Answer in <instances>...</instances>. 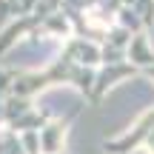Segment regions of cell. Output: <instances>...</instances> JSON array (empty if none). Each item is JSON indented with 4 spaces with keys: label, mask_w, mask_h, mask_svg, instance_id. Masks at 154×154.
<instances>
[{
    "label": "cell",
    "mask_w": 154,
    "mask_h": 154,
    "mask_svg": "<svg viewBox=\"0 0 154 154\" xmlns=\"http://www.w3.org/2000/svg\"><path fill=\"white\" fill-rule=\"evenodd\" d=\"M94 80H97V69L80 66L69 51H60V57L51 60V66L46 69V72H17L14 86H11V94H17V97H34L37 91H43V88H49V86L72 83V86L80 88L83 97L91 100Z\"/></svg>",
    "instance_id": "1"
},
{
    "label": "cell",
    "mask_w": 154,
    "mask_h": 154,
    "mask_svg": "<svg viewBox=\"0 0 154 154\" xmlns=\"http://www.w3.org/2000/svg\"><path fill=\"white\" fill-rule=\"evenodd\" d=\"M6 109V128L14 134L23 131H40V128L49 123V114L46 111H37L32 106V97H17V94H9L3 100Z\"/></svg>",
    "instance_id": "2"
},
{
    "label": "cell",
    "mask_w": 154,
    "mask_h": 154,
    "mask_svg": "<svg viewBox=\"0 0 154 154\" xmlns=\"http://www.w3.org/2000/svg\"><path fill=\"white\" fill-rule=\"evenodd\" d=\"M146 74L154 77V66L146 69ZM151 131H154V109H149L137 123H134L131 131L120 134V137H114V140H106V143H103V151H106V154H131L137 146L146 143V137H149Z\"/></svg>",
    "instance_id": "3"
},
{
    "label": "cell",
    "mask_w": 154,
    "mask_h": 154,
    "mask_svg": "<svg viewBox=\"0 0 154 154\" xmlns=\"http://www.w3.org/2000/svg\"><path fill=\"white\" fill-rule=\"evenodd\" d=\"M43 20H46V17H40V14H26V17L11 20L9 26L0 32V57H3L14 43H20V40H37Z\"/></svg>",
    "instance_id": "4"
},
{
    "label": "cell",
    "mask_w": 154,
    "mask_h": 154,
    "mask_svg": "<svg viewBox=\"0 0 154 154\" xmlns=\"http://www.w3.org/2000/svg\"><path fill=\"white\" fill-rule=\"evenodd\" d=\"M140 74V69L134 66V63H111V66H100L97 69V80H94V91H91V100L88 103L91 106H100V100H103V94L109 91L111 86H117L120 80H126V77H134Z\"/></svg>",
    "instance_id": "5"
},
{
    "label": "cell",
    "mask_w": 154,
    "mask_h": 154,
    "mask_svg": "<svg viewBox=\"0 0 154 154\" xmlns=\"http://www.w3.org/2000/svg\"><path fill=\"white\" fill-rule=\"evenodd\" d=\"M74 117H77V109L69 117H63V120H49L46 123V126L40 128V151L43 154L66 151V134H69V126L74 123Z\"/></svg>",
    "instance_id": "6"
},
{
    "label": "cell",
    "mask_w": 154,
    "mask_h": 154,
    "mask_svg": "<svg viewBox=\"0 0 154 154\" xmlns=\"http://www.w3.org/2000/svg\"><path fill=\"white\" fill-rule=\"evenodd\" d=\"M63 51H69L80 66H88V69H100V60H103V46L91 43V40H80V37H69Z\"/></svg>",
    "instance_id": "7"
},
{
    "label": "cell",
    "mask_w": 154,
    "mask_h": 154,
    "mask_svg": "<svg viewBox=\"0 0 154 154\" xmlns=\"http://www.w3.org/2000/svg\"><path fill=\"white\" fill-rule=\"evenodd\" d=\"M128 63H134L140 72H146V69L154 66V49H151V43H149V32L134 34L131 46H128Z\"/></svg>",
    "instance_id": "8"
},
{
    "label": "cell",
    "mask_w": 154,
    "mask_h": 154,
    "mask_svg": "<svg viewBox=\"0 0 154 154\" xmlns=\"http://www.w3.org/2000/svg\"><path fill=\"white\" fill-rule=\"evenodd\" d=\"M40 37H74V29H72V20H69L63 11H54L43 20L40 26Z\"/></svg>",
    "instance_id": "9"
},
{
    "label": "cell",
    "mask_w": 154,
    "mask_h": 154,
    "mask_svg": "<svg viewBox=\"0 0 154 154\" xmlns=\"http://www.w3.org/2000/svg\"><path fill=\"white\" fill-rule=\"evenodd\" d=\"M123 6H128L131 11H137V17L143 20L146 32L154 26V0H123Z\"/></svg>",
    "instance_id": "10"
},
{
    "label": "cell",
    "mask_w": 154,
    "mask_h": 154,
    "mask_svg": "<svg viewBox=\"0 0 154 154\" xmlns=\"http://www.w3.org/2000/svg\"><path fill=\"white\" fill-rule=\"evenodd\" d=\"M117 26H123V29H128L131 34H140V32H146V26H143V20L137 17V11H131L128 6H123L120 11H117Z\"/></svg>",
    "instance_id": "11"
},
{
    "label": "cell",
    "mask_w": 154,
    "mask_h": 154,
    "mask_svg": "<svg viewBox=\"0 0 154 154\" xmlns=\"http://www.w3.org/2000/svg\"><path fill=\"white\" fill-rule=\"evenodd\" d=\"M20 143H23V151L26 154H43L40 151V131H23Z\"/></svg>",
    "instance_id": "12"
},
{
    "label": "cell",
    "mask_w": 154,
    "mask_h": 154,
    "mask_svg": "<svg viewBox=\"0 0 154 154\" xmlns=\"http://www.w3.org/2000/svg\"><path fill=\"white\" fill-rule=\"evenodd\" d=\"M17 72H9V69H0V103L11 94V86H14Z\"/></svg>",
    "instance_id": "13"
},
{
    "label": "cell",
    "mask_w": 154,
    "mask_h": 154,
    "mask_svg": "<svg viewBox=\"0 0 154 154\" xmlns=\"http://www.w3.org/2000/svg\"><path fill=\"white\" fill-rule=\"evenodd\" d=\"M3 140H6V154H26L23 151V143H20V134L3 128Z\"/></svg>",
    "instance_id": "14"
},
{
    "label": "cell",
    "mask_w": 154,
    "mask_h": 154,
    "mask_svg": "<svg viewBox=\"0 0 154 154\" xmlns=\"http://www.w3.org/2000/svg\"><path fill=\"white\" fill-rule=\"evenodd\" d=\"M143 146L149 149V154H154V131L149 134V137H146V143H143Z\"/></svg>",
    "instance_id": "15"
},
{
    "label": "cell",
    "mask_w": 154,
    "mask_h": 154,
    "mask_svg": "<svg viewBox=\"0 0 154 154\" xmlns=\"http://www.w3.org/2000/svg\"><path fill=\"white\" fill-rule=\"evenodd\" d=\"M0 126H6V109H3V103H0Z\"/></svg>",
    "instance_id": "16"
},
{
    "label": "cell",
    "mask_w": 154,
    "mask_h": 154,
    "mask_svg": "<svg viewBox=\"0 0 154 154\" xmlns=\"http://www.w3.org/2000/svg\"><path fill=\"white\" fill-rule=\"evenodd\" d=\"M60 154H69V151H60Z\"/></svg>",
    "instance_id": "17"
}]
</instances>
